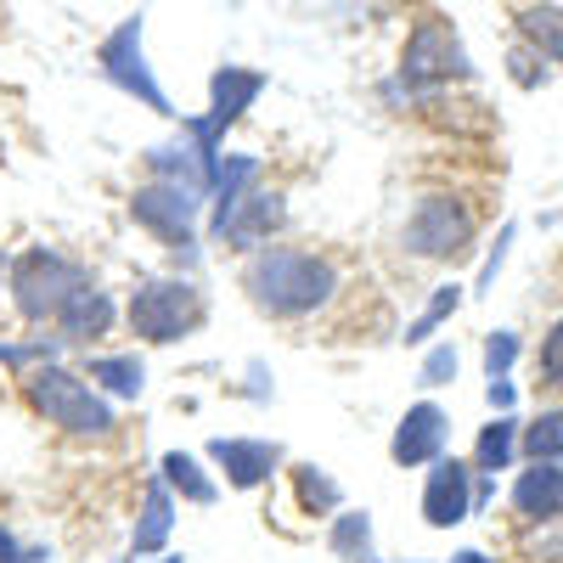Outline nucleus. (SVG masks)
<instances>
[{
  "mask_svg": "<svg viewBox=\"0 0 563 563\" xmlns=\"http://www.w3.org/2000/svg\"><path fill=\"white\" fill-rule=\"evenodd\" d=\"M479 355H485V378H507V372L519 366V355H525V339L512 333V327H490Z\"/></svg>",
  "mask_w": 563,
  "mask_h": 563,
  "instance_id": "bb28decb",
  "label": "nucleus"
},
{
  "mask_svg": "<svg viewBox=\"0 0 563 563\" xmlns=\"http://www.w3.org/2000/svg\"><path fill=\"white\" fill-rule=\"evenodd\" d=\"M451 445V417L440 400H417L406 406V417L395 422V440H389V462L395 467H429L440 462Z\"/></svg>",
  "mask_w": 563,
  "mask_h": 563,
  "instance_id": "f8f14e48",
  "label": "nucleus"
},
{
  "mask_svg": "<svg viewBox=\"0 0 563 563\" xmlns=\"http://www.w3.org/2000/svg\"><path fill=\"white\" fill-rule=\"evenodd\" d=\"M23 395L29 406L52 422V429L74 434V440H108L119 429L113 400L102 389H90L85 372H68L63 361H40L23 372Z\"/></svg>",
  "mask_w": 563,
  "mask_h": 563,
  "instance_id": "f03ea898",
  "label": "nucleus"
},
{
  "mask_svg": "<svg viewBox=\"0 0 563 563\" xmlns=\"http://www.w3.org/2000/svg\"><path fill=\"white\" fill-rule=\"evenodd\" d=\"M288 485H294V501H299L305 519H333V512L344 507L339 479L327 474V467H316V462H294L288 467Z\"/></svg>",
  "mask_w": 563,
  "mask_h": 563,
  "instance_id": "4be33fe9",
  "label": "nucleus"
},
{
  "mask_svg": "<svg viewBox=\"0 0 563 563\" xmlns=\"http://www.w3.org/2000/svg\"><path fill=\"white\" fill-rule=\"evenodd\" d=\"M456 372H462V355H456L451 339H440V344H429V355H422L417 384L422 389H445V384H456Z\"/></svg>",
  "mask_w": 563,
  "mask_h": 563,
  "instance_id": "c85d7f7f",
  "label": "nucleus"
},
{
  "mask_svg": "<svg viewBox=\"0 0 563 563\" xmlns=\"http://www.w3.org/2000/svg\"><path fill=\"white\" fill-rule=\"evenodd\" d=\"M327 552L339 563H378V536H372V512L366 507H339L327 519Z\"/></svg>",
  "mask_w": 563,
  "mask_h": 563,
  "instance_id": "aec40b11",
  "label": "nucleus"
},
{
  "mask_svg": "<svg viewBox=\"0 0 563 563\" xmlns=\"http://www.w3.org/2000/svg\"><path fill=\"white\" fill-rule=\"evenodd\" d=\"M260 90H265V74H260V68H214V79H209V113H198V119H180V135L198 147V158L209 164V175L220 169L225 130H231V124H238V119L254 108Z\"/></svg>",
  "mask_w": 563,
  "mask_h": 563,
  "instance_id": "6e6552de",
  "label": "nucleus"
},
{
  "mask_svg": "<svg viewBox=\"0 0 563 563\" xmlns=\"http://www.w3.org/2000/svg\"><path fill=\"white\" fill-rule=\"evenodd\" d=\"M512 238H519V225H501L496 231V243H490V254L479 260V276H474V288H467V299H485L490 288H496V276H501V265H507V249H512Z\"/></svg>",
  "mask_w": 563,
  "mask_h": 563,
  "instance_id": "c756f323",
  "label": "nucleus"
},
{
  "mask_svg": "<svg viewBox=\"0 0 563 563\" xmlns=\"http://www.w3.org/2000/svg\"><path fill=\"white\" fill-rule=\"evenodd\" d=\"M474 231H479V220L456 192H422L411 203L406 225H400V249L411 260L445 265V260H462L467 249H474Z\"/></svg>",
  "mask_w": 563,
  "mask_h": 563,
  "instance_id": "0eeeda50",
  "label": "nucleus"
},
{
  "mask_svg": "<svg viewBox=\"0 0 563 563\" xmlns=\"http://www.w3.org/2000/svg\"><path fill=\"white\" fill-rule=\"evenodd\" d=\"M485 406H490V417H507L512 406H519V384H512V378H490L485 384Z\"/></svg>",
  "mask_w": 563,
  "mask_h": 563,
  "instance_id": "72a5a7b5",
  "label": "nucleus"
},
{
  "mask_svg": "<svg viewBox=\"0 0 563 563\" xmlns=\"http://www.w3.org/2000/svg\"><path fill=\"white\" fill-rule=\"evenodd\" d=\"M519 525H536V519H563V462H530L519 479L507 490Z\"/></svg>",
  "mask_w": 563,
  "mask_h": 563,
  "instance_id": "4468645a",
  "label": "nucleus"
},
{
  "mask_svg": "<svg viewBox=\"0 0 563 563\" xmlns=\"http://www.w3.org/2000/svg\"><path fill=\"white\" fill-rule=\"evenodd\" d=\"M158 479L169 485V496H180L186 507H214L220 501V479L192 456V451H164L158 456Z\"/></svg>",
  "mask_w": 563,
  "mask_h": 563,
  "instance_id": "6ab92c4d",
  "label": "nucleus"
},
{
  "mask_svg": "<svg viewBox=\"0 0 563 563\" xmlns=\"http://www.w3.org/2000/svg\"><path fill=\"white\" fill-rule=\"evenodd\" d=\"M536 384L563 395V316L541 333V350H536Z\"/></svg>",
  "mask_w": 563,
  "mask_h": 563,
  "instance_id": "cd10ccee",
  "label": "nucleus"
},
{
  "mask_svg": "<svg viewBox=\"0 0 563 563\" xmlns=\"http://www.w3.org/2000/svg\"><path fill=\"white\" fill-rule=\"evenodd\" d=\"M243 294L271 321H305V316H316L339 299V265L316 249L265 243L243 265Z\"/></svg>",
  "mask_w": 563,
  "mask_h": 563,
  "instance_id": "f257e3e1",
  "label": "nucleus"
},
{
  "mask_svg": "<svg viewBox=\"0 0 563 563\" xmlns=\"http://www.w3.org/2000/svg\"><path fill=\"white\" fill-rule=\"evenodd\" d=\"M68 344L63 339H29V344H0V366H12V372H29L40 361H57Z\"/></svg>",
  "mask_w": 563,
  "mask_h": 563,
  "instance_id": "7c9ffc66",
  "label": "nucleus"
},
{
  "mask_svg": "<svg viewBox=\"0 0 563 563\" xmlns=\"http://www.w3.org/2000/svg\"><path fill=\"white\" fill-rule=\"evenodd\" d=\"M209 462H214V474H220L231 490H265L282 467H288V451H282L276 440L220 434V440H209Z\"/></svg>",
  "mask_w": 563,
  "mask_h": 563,
  "instance_id": "9b49d317",
  "label": "nucleus"
},
{
  "mask_svg": "<svg viewBox=\"0 0 563 563\" xmlns=\"http://www.w3.org/2000/svg\"><path fill=\"white\" fill-rule=\"evenodd\" d=\"M507 68H512V85H519V90H536V85H547V63L530 52V45H512Z\"/></svg>",
  "mask_w": 563,
  "mask_h": 563,
  "instance_id": "2f4dec72",
  "label": "nucleus"
},
{
  "mask_svg": "<svg viewBox=\"0 0 563 563\" xmlns=\"http://www.w3.org/2000/svg\"><path fill=\"white\" fill-rule=\"evenodd\" d=\"M378 563H384V558H378ZM417 563H429V558H417Z\"/></svg>",
  "mask_w": 563,
  "mask_h": 563,
  "instance_id": "e433bc0d",
  "label": "nucleus"
},
{
  "mask_svg": "<svg viewBox=\"0 0 563 563\" xmlns=\"http://www.w3.org/2000/svg\"><path fill=\"white\" fill-rule=\"evenodd\" d=\"M512 29H519V45H530L541 63H563V0H519Z\"/></svg>",
  "mask_w": 563,
  "mask_h": 563,
  "instance_id": "a211bd4d",
  "label": "nucleus"
},
{
  "mask_svg": "<svg viewBox=\"0 0 563 563\" xmlns=\"http://www.w3.org/2000/svg\"><path fill=\"white\" fill-rule=\"evenodd\" d=\"M209 321V299L192 276H147L124 299V327L141 344H180Z\"/></svg>",
  "mask_w": 563,
  "mask_h": 563,
  "instance_id": "7ed1b4c3",
  "label": "nucleus"
},
{
  "mask_svg": "<svg viewBox=\"0 0 563 563\" xmlns=\"http://www.w3.org/2000/svg\"><path fill=\"white\" fill-rule=\"evenodd\" d=\"M40 558H52V547H23L7 525H0V563H40Z\"/></svg>",
  "mask_w": 563,
  "mask_h": 563,
  "instance_id": "473e14b6",
  "label": "nucleus"
},
{
  "mask_svg": "<svg viewBox=\"0 0 563 563\" xmlns=\"http://www.w3.org/2000/svg\"><path fill=\"white\" fill-rule=\"evenodd\" d=\"M113 321H119L113 294H102L97 282H90V288H79V294L63 305V316H57L52 327H57V339H63V344H90V339H108V333H113Z\"/></svg>",
  "mask_w": 563,
  "mask_h": 563,
  "instance_id": "dca6fc26",
  "label": "nucleus"
},
{
  "mask_svg": "<svg viewBox=\"0 0 563 563\" xmlns=\"http://www.w3.org/2000/svg\"><path fill=\"white\" fill-rule=\"evenodd\" d=\"M97 68L108 74V85H119L124 97H135L141 108H153L164 119H175V102L164 97V85L147 63V45H141V18H124L102 45H97Z\"/></svg>",
  "mask_w": 563,
  "mask_h": 563,
  "instance_id": "1a4fd4ad",
  "label": "nucleus"
},
{
  "mask_svg": "<svg viewBox=\"0 0 563 563\" xmlns=\"http://www.w3.org/2000/svg\"><path fill=\"white\" fill-rule=\"evenodd\" d=\"M130 220L147 231L153 243H164L180 265H198V220H203L198 192H186L175 180H141L130 192Z\"/></svg>",
  "mask_w": 563,
  "mask_h": 563,
  "instance_id": "423d86ee",
  "label": "nucleus"
},
{
  "mask_svg": "<svg viewBox=\"0 0 563 563\" xmlns=\"http://www.w3.org/2000/svg\"><path fill=\"white\" fill-rule=\"evenodd\" d=\"M124 563H186L180 552H158V558H124Z\"/></svg>",
  "mask_w": 563,
  "mask_h": 563,
  "instance_id": "c9c22d12",
  "label": "nucleus"
},
{
  "mask_svg": "<svg viewBox=\"0 0 563 563\" xmlns=\"http://www.w3.org/2000/svg\"><path fill=\"white\" fill-rule=\"evenodd\" d=\"M451 563H496V558L479 552V547H462V552H451Z\"/></svg>",
  "mask_w": 563,
  "mask_h": 563,
  "instance_id": "f704fd0d",
  "label": "nucleus"
},
{
  "mask_svg": "<svg viewBox=\"0 0 563 563\" xmlns=\"http://www.w3.org/2000/svg\"><path fill=\"white\" fill-rule=\"evenodd\" d=\"M90 265H79V260H68V254H57V249H23L12 265H7V288H12V305H18V316L29 321V327H45V321H57L63 316V305L79 294V288H90Z\"/></svg>",
  "mask_w": 563,
  "mask_h": 563,
  "instance_id": "39448f33",
  "label": "nucleus"
},
{
  "mask_svg": "<svg viewBox=\"0 0 563 563\" xmlns=\"http://www.w3.org/2000/svg\"><path fill=\"white\" fill-rule=\"evenodd\" d=\"M467 305V288L462 282H440V288L429 294V305H422L411 321H406V344H434V333Z\"/></svg>",
  "mask_w": 563,
  "mask_h": 563,
  "instance_id": "b1692460",
  "label": "nucleus"
},
{
  "mask_svg": "<svg viewBox=\"0 0 563 563\" xmlns=\"http://www.w3.org/2000/svg\"><path fill=\"white\" fill-rule=\"evenodd\" d=\"M519 429H525V422L512 411L490 417L479 429V440H474V474H507V467L519 462Z\"/></svg>",
  "mask_w": 563,
  "mask_h": 563,
  "instance_id": "5701e85b",
  "label": "nucleus"
},
{
  "mask_svg": "<svg viewBox=\"0 0 563 563\" xmlns=\"http://www.w3.org/2000/svg\"><path fill=\"white\" fill-rule=\"evenodd\" d=\"M519 456L525 462H563V406L536 411L519 429Z\"/></svg>",
  "mask_w": 563,
  "mask_h": 563,
  "instance_id": "393cba45",
  "label": "nucleus"
},
{
  "mask_svg": "<svg viewBox=\"0 0 563 563\" xmlns=\"http://www.w3.org/2000/svg\"><path fill=\"white\" fill-rule=\"evenodd\" d=\"M85 378H90V389H102L108 400H141V389H147V361H141L135 350H124V355H90Z\"/></svg>",
  "mask_w": 563,
  "mask_h": 563,
  "instance_id": "412c9836",
  "label": "nucleus"
},
{
  "mask_svg": "<svg viewBox=\"0 0 563 563\" xmlns=\"http://www.w3.org/2000/svg\"><path fill=\"white\" fill-rule=\"evenodd\" d=\"M282 214H288V209H282V192H276V186H260V180H254L249 198L231 209V220L220 225L214 243L238 249V254H260V249L271 243V231L282 225Z\"/></svg>",
  "mask_w": 563,
  "mask_h": 563,
  "instance_id": "ddd939ff",
  "label": "nucleus"
},
{
  "mask_svg": "<svg viewBox=\"0 0 563 563\" xmlns=\"http://www.w3.org/2000/svg\"><path fill=\"white\" fill-rule=\"evenodd\" d=\"M254 180H260V158L254 153H220V169L209 180V238H220V225L231 220V209L249 198Z\"/></svg>",
  "mask_w": 563,
  "mask_h": 563,
  "instance_id": "f3484780",
  "label": "nucleus"
},
{
  "mask_svg": "<svg viewBox=\"0 0 563 563\" xmlns=\"http://www.w3.org/2000/svg\"><path fill=\"white\" fill-rule=\"evenodd\" d=\"M519 558L525 563H563V519H536L519 530Z\"/></svg>",
  "mask_w": 563,
  "mask_h": 563,
  "instance_id": "a878e982",
  "label": "nucleus"
},
{
  "mask_svg": "<svg viewBox=\"0 0 563 563\" xmlns=\"http://www.w3.org/2000/svg\"><path fill=\"white\" fill-rule=\"evenodd\" d=\"M467 79H474V63H467L451 18L422 12L411 23L406 45H400V68H395V85L389 90H406V97H440V90L467 85Z\"/></svg>",
  "mask_w": 563,
  "mask_h": 563,
  "instance_id": "20e7f679",
  "label": "nucleus"
},
{
  "mask_svg": "<svg viewBox=\"0 0 563 563\" xmlns=\"http://www.w3.org/2000/svg\"><path fill=\"white\" fill-rule=\"evenodd\" d=\"M175 536V496L169 485L153 474L147 485H141V512H135V525H130V558H158Z\"/></svg>",
  "mask_w": 563,
  "mask_h": 563,
  "instance_id": "2eb2a0df",
  "label": "nucleus"
},
{
  "mask_svg": "<svg viewBox=\"0 0 563 563\" xmlns=\"http://www.w3.org/2000/svg\"><path fill=\"white\" fill-rule=\"evenodd\" d=\"M422 525L429 530H456L474 519V462H462V456H440L429 462V474H422Z\"/></svg>",
  "mask_w": 563,
  "mask_h": 563,
  "instance_id": "9d476101",
  "label": "nucleus"
}]
</instances>
